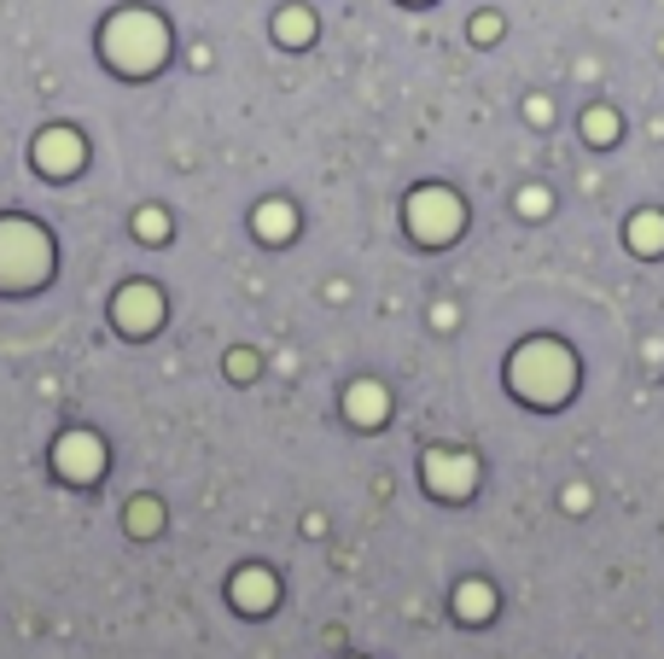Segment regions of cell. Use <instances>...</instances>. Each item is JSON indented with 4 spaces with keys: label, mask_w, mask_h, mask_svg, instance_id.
<instances>
[{
    "label": "cell",
    "mask_w": 664,
    "mask_h": 659,
    "mask_svg": "<svg viewBox=\"0 0 664 659\" xmlns=\"http://www.w3.org/2000/svg\"><path fill=\"white\" fill-rule=\"evenodd\" d=\"M106 53H111L117 71H152L158 59H163V30H158V18H152V12H122V18H111Z\"/></svg>",
    "instance_id": "1"
},
{
    "label": "cell",
    "mask_w": 664,
    "mask_h": 659,
    "mask_svg": "<svg viewBox=\"0 0 664 659\" xmlns=\"http://www.w3.org/2000/svg\"><path fill=\"white\" fill-rule=\"evenodd\" d=\"M47 275V234L30 222H0V286H35Z\"/></svg>",
    "instance_id": "2"
},
{
    "label": "cell",
    "mask_w": 664,
    "mask_h": 659,
    "mask_svg": "<svg viewBox=\"0 0 664 659\" xmlns=\"http://www.w3.org/2000/svg\"><path fill=\"white\" fill-rule=\"evenodd\" d=\"M408 222L420 240H449L454 228H461V204H454L449 193H420L408 204Z\"/></svg>",
    "instance_id": "3"
},
{
    "label": "cell",
    "mask_w": 664,
    "mask_h": 659,
    "mask_svg": "<svg viewBox=\"0 0 664 659\" xmlns=\"http://www.w3.org/2000/svg\"><path fill=\"white\" fill-rule=\"evenodd\" d=\"M117 321L129 327V333H152V321H158V293L152 286H129V293L117 298Z\"/></svg>",
    "instance_id": "4"
},
{
    "label": "cell",
    "mask_w": 664,
    "mask_h": 659,
    "mask_svg": "<svg viewBox=\"0 0 664 659\" xmlns=\"http://www.w3.org/2000/svg\"><path fill=\"white\" fill-rule=\"evenodd\" d=\"M58 467H65L71 479H94V472H99V444L82 438V432H71V438L58 444Z\"/></svg>",
    "instance_id": "5"
},
{
    "label": "cell",
    "mask_w": 664,
    "mask_h": 659,
    "mask_svg": "<svg viewBox=\"0 0 664 659\" xmlns=\"http://www.w3.org/2000/svg\"><path fill=\"white\" fill-rule=\"evenodd\" d=\"M426 479H431V490H449V497H461V490L472 485V461L431 456V461H426Z\"/></svg>",
    "instance_id": "6"
},
{
    "label": "cell",
    "mask_w": 664,
    "mask_h": 659,
    "mask_svg": "<svg viewBox=\"0 0 664 659\" xmlns=\"http://www.w3.org/2000/svg\"><path fill=\"white\" fill-rule=\"evenodd\" d=\"M76 158H82V147H76V135H65V129L41 135V147H35V163H47V170H71Z\"/></svg>",
    "instance_id": "7"
},
{
    "label": "cell",
    "mask_w": 664,
    "mask_h": 659,
    "mask_svg": "<svg viewBox=\"0 0 664 659\" xmlns=\"http://www.w3.org/2000/svg\"><path fill=\"white\" fill-rule=\"evenodd\" d=\"M350 415H356L362 426H373L385 415V391L379 385H356V391H350Z\"/></svg>",
    "instance_id": "8"
},
{
    "label": "cell",
    "mask_w": 664,
    "mask_h": 659,
    "mask_svg": "<svg viewBox=\"0 0 664 659\" xmlns=\"http://www.w3.org/2000/svg\"><path fill=\"white\" fill-rule=\"evenodd\" d=\"M257 228H263V240H286V234H292V211H286V204H263Z\"/></svg>",
    "instance_id": "9"
},
{
    "label": "cell",
    "mask_w": 664,
    "mask_h": 659,
    "mask_svg": "<svg viewBox=\"0 0 664 659\" xmlns=\"http://www.w3.org/2000/svg\"><path fill=\"white\" fill-rule=\"evenodd\" d=\"M268 589H275V584H268L263 572H245V578H239V602L245 607H268Z\"/></svg>",
    "instance_id": "10"
},
{
    "label": "cell",
    "mask_w": 664,
    "mask_h": 659,
    "mask_svg": "<svg viewBox=\"0 0 664 659\" xmlns=\"http://www.w3.org/2000/svg\"><path fill=\"white\" fill-rule=\"evenodd\" d=\"M461 595H467V602H461V607L472 613V619H479V613H490V584H467Z\"/></svg>",
    "instance_id": "11"
},
{
    "label": "cell",
    "mask_w": 664,
    "mask_h": 659,
    "mask_svg": "<svg viewBox=\"0 0 664 659\" xmlns=\"http://www.w3.org/2000/svg\"><path fill=\"white\" fill-rule=\"evenodd\" d=\"M635 245H641V252H653V245H658V216H635Z\"/></svg>",
    "instance_id": "12"
},
{
    "label": "cell",
    "mask_w": 664,
    "mask_h": 659,
    "mask_svg": "<svg viewBox=\"0 0 664 659\" xmlns=\"http://www.w3.org/2000/svg\"><path fill=\"white\" fill-rule=\"evenodd\" d=\"M280 30H286V41H303V30H309V18H303V12H292V18H280Z\"/></svg>",
    "instance_id": "13"
}]
</instances>
